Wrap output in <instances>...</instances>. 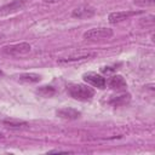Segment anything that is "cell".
<instances>
[{"instance_id": "obj_7", "label": "cell", "mask_w": 155, "mask_h": 155, "mask_svg": "<svg viewBox=\"0 0 155 155\" xmlns=\"http://www.w3.org/2000/svg\"><path fill=\"white\" fill-rule=\"evenodd\" d=\"M56 115L61 119H65V120H75L79 119L81 113L74 108H61L58 110H56Z\"/></svg>"}, {"instance_id": "obj_20", "label": "cell", "mask_w": 155, "mask_h": 155, "mask_svg": "<svg viewBox=\"0 0 155 155\" xmlns=\"http://www.w3.org/2000/svg\"><path fill=\"white\" fill-rule=\"evenodd\" d=\"M2 138H4V136H2L1 133H0V139H2Z\"/></svg>"}, {"instance_id": "obj_14", "label": "cell", "mask_w": 155, "mask_h": 155, "mask_svg": "<svg viewBox=\"0 0 155 155\" xmlns=\"http://www.w3.org/2000/svg\"><path fill=\"white\" fill-rule=\"evenodd\" d=\"M36 92L42 97H52L56 93V90L52 86H41L36 90Z\"/></svg>"}, {"instance_id": "obj_1", "label": "cell", "mask_w": 155, "mask_h": 155, "mask_svg": "<svg viewBox=\"0 0 155 155\" xmlns=\"http://www.w3.org/2000/svg\"><path fill=\"white\" fill-rule=\"evenodd\" d=\"M67 91L70 94V97L79 101H90L94 94L93 88L81 84H71L67 86Z\"/></svg>"}, {"instance_id": "obj_6", "label": "cell", "mask_w": 155, "mask_h": 155, "mask_svg": "<svg viewBox=\"0 0 155 155\" xmlns=\"http://www.w3.org/2000/svg\"><path fill=\"white\" fill-rule=\"evenodd\" d=\"M94 13H96L94 7H92L90 5H81L73 10L71 17L78 18V19H85V18H91L92 16H94Z\"/></svg>"}, {"instance_id": "obj_18", "label": "cell", "mask_w": 155, "mask_h": 155, "mask_svg": "<svg viewBox=\"0 0 155 155\" xmlns=\"http://www.w3.org/2000/svg\"><path fill=\"white\" fill-rule=\"evenodd\" d=\"M44 2H46V4H54V2H58V1H61V0H42Z\"/></svg>"}, {"instance_id": "obj_8", "label": "cell", "mask_w": 155, "mask_h": 155, "mask_svg": "<svg viewBox=\"0 0 155 155\" xmlns=\"http://www.w3.org/2000/svg\"><path fill=\"white\" fill-rule=\"evenodd\" d=\"M136 12H131V11H117V12H111L109 13L108 16V21L111 23V24H116V23H120L125 19H127L128 17L133 16Z\"/></svg>"}, {"instance_id": "obj_15", "label": "cell", "mask_w": 155, "mask_h": 155, "mask_svg": "<svg viewBox=\"0 0 155 155\" xmlns=\"http://www.w3.org/2000/svg\"><path fill=\"white\" fill-rule=\"evenodd\" d=\"M134 5L142 6V7H149L155 4V0H133Z\"/></svg>"}, {"instance_id": "obj_21", "label": "cell", "mask_w": 155, "mask_h": 155, "mask_svg": "<svg viewBox=\"0 0 155 155\" xmlns=\"http://www.w3.org/2000/svg\"><path fill=\"white\" fill-rule=\"evenodd\" d=\"M0 75H2V73H1V71H0Z\"/></svg>"}, {"instance_id": "obj_13", "label": "cell", "mask_w": 155, "mask_h": 155, "mask_svg": "<svg viewBox=\"0 0 155 155\" xmlns=\"http://www.w3.org/2000/svg\"><path fill=\"white\" fill-rule=\"evenodd\" d=\"M94 56V53H87V54H80V56H71L64 59L58 61L59 63H70V62H76V61H84V59H88L90 57Z\"/></svg>"}, {"instance_id": "obj_16", "label": "cell", "mask_w": 155, "mask_h": 155, "mask_svg": "<svg viewBox=\"0 0 155 155\" xmlns=\"http://www.w3.org/2000/svg\"><path fill=\"white\" fill-rule=\"evenodd\" d=\"M116 69H117V65H110V67H103V68L101 69V71L104 73V74H109V73L115 71Z\"/></svg>"}, {"instance_id": "obj_11", "label": "cell", "mask_w": 155, "mask_h": 155, "mask_svg": "<svg viewBox=\"0 0 155 155\" xmlns=\"http://www.w3.org/2000/svg\"><path fill=\"white\" fill-rule=\"evenodd\" d=\"M131 99V96L128 93L126 94H121V96H117V97H113L110 101H109V104L114 105V107H120V105H125L130 102Z\"/></svg>"}, {"instance_id": "obj_4", "label": "cell", "mask_w": 155, "mask_h": 155, "mask_svg": "<svg viewBox=\"0 0 155 155\" xmlns=\"http://www.w3.org/2000/svg\"><path fill=\"white\" fill-rule=\"evenodd\" d=\"M82 79L86 82H88L90 85H92V86H94L97 88H104L107 86V80L102 75H99L97 73H93V71L85 73L82 75Z\"/></svg>"}, {"instance_id": "obj_5", "label": "cell", "mask_w": 155, "mask_h": 155, "mask_svg": "<svg viewBox=\"0 0 155 155\" xmlns=\"http://www.w3.org/2000/svg\"><path fill=\"white\" fill-rule=\"evenodd\" d=\"M28 0H13L10 4H6L0 7V16H7L11 13H15L19 10H22Z\"/></svg>"}, {"instance_id": "obj_9", "label": "cell", "mask_w": 155, "mask_h": 155, "mask_svg": "<svg viewBox=\"0 0 155 155\" xmlns=\"http://www.w3.org/2000/svg\"><path fill=\"white\" fill-rule=\"evenodd\" d=\"M108 84H109V86H110L111 88L117 90V91H124V90H126V87H127V84H126L125 79H124L121 75H114V76H111V78L109 79Z\"/></svg>"}, {"instance_id": "obj_12", "label": "cell", "mask_w": 155, "mask_h": 155, "mask_svg": "<svg viewBox=\"0 0 155 155\" xmlns=\"http://www.w3.org/2000/svg\"><path fill=\"white\" fill-rule=\"evenodd\" d=\"M2 124L10 128H22V127L28 126V122L22 121V120H15V119H5Z\"/></svg>"}, {"instance_id": "obj_2", "label": "cell", "mask_w": 155, "mask_h": 155, "mask_svg": "<svg viewBox=\"0 0 155 155\" xmlns=\"http://www.w3.org/2000/svg\"><path fill=\"white\" fill-rule=\"evenodd\" d=\"M31 50V46L28 42H18V44H12V45H6L2 47V53L7 56H13V57H19L23 54L29 53Z\"/></svg>"}, {"instance_id": "obj_19", "label": "cell", "mask_w": 155, "mask_h": 155, "mask_svg": "<svg viewBox=\"0 0 155 155\" xmlns=\"http://www.w3.org/2000/svg\"><path fill=\"white\" fill-rule=\"evenodd\" d=\"M2 38H4V35H2V34H1V33H0V40H1V39H2Z\"/></svg>"}, {"instance_id": "obj_3", "label": "cell", "mask_w": 155, "mask_h": 155, "mask_svg": "<svg viewBox=\"0 0 155 155\" xmlns=\"http://www.w3.org/2000/svg\"><path fill=\"white\" fill-rule=\"evenodd\" d=\"M113 35H114V31L110 28H93L84 33V39L97 41V40L110 39Z\"/></svg>"}, {"instance_id": "obj_17", "label": "cell", "mask_w": 155, "mask_h": 155, "mask_svg": "<svg viewBox=\"0 0 155 155\" xmlns=\"http://www.w3.org/2000/svg\"><path fill=\"white\" fill-rule=\"evenodd\" d=\"M54 153H71V151H69V150H61V149H54V150L48 151V154H54Z\"/></svg>"}, {"instance_id": "obj_10", "label": "cell", "mask_w": 155, "mask_h": 155, "mask_svg": "<svg viewBox=\"0 0 155 155\" xmlns=\"http://www.w3.org/2000/svg\"><path fill=\"white\" fill-rule=\"evenodd\" d=\"M18 78H19V81H22V82H29V84L39 82L41 80V76L39 74H35V73H24V74H21Z\"/></svg>"}]
</instances>
